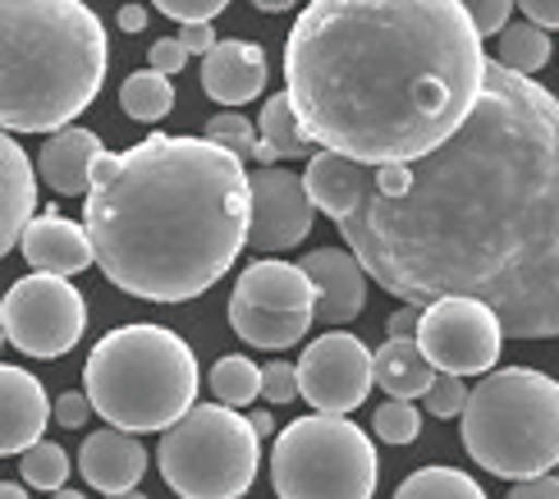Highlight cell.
Returning <instances> with one entry per match:
<instances>
[{
    "instance_id": "cell-1",
    "label": "cell",
    "mask_w": 559,
    "mask_h": 499,
    "mask_svg": "<svg viewBox=\"0 0 559 499\" xmlns=\"http://www.w3.org/2000/svg\"><path fill=\"white\" fill-rule=\"evenodd\" d=\"M308 202L385 294L491 307L500 335L559 330V106L486 56L481 92L440 147L404 165L308 161Z\"/></svg>"
},
{
    "instance_id": "cell-2",
    "label": "cell",
    "mask_w": 559,
    "mask_h": 499,
    "mask_svg": "<svg viewBox=\"0 0 559 499\" xmlns=\"http://www.w3.org/2000/svg\"><path fill=\"white\" fill-rule=\"evenodd\" d=\"M486 46L459 0H308L285 41V102L317 152L404 165L481 92Z\"/></svg>"
},
{
    "instance_id": "cell-3",
    "label": "cell",
    "mask_w": 559,
    "mask_h": 499,
    "mask_svg": "<svg viewBox=\"0 0 559 499\" xmlns=\"http://www.w3.org/2000/svg\"><path fill=\"white\" fill-rule=\"evenodd\" d=\"M83 234L115 289L147 302L202 298L248 243V165L206 138L170 133L102 152Z\"/></svg>"
},
{
    "instance_id": "cell-4",
    "label": "cell",
    "mask_w": 559,
    "mask_h": 499,
    "mask_svg": "<svg viewBox=\"0 0 559 499\" xmlns=\"http://www.w3.org/2000/svg\"><path fill=\"white\" fill-rule=\"evenodd\" d=\"M110 64L83 0H0V133H56L97 102Z\"/></svg>"
},
{
    "instance_id": "cell-5",
    "label": "cell",
    "mask_w": 559,
    "mask_h": 499,
    "mask_svg": "<svg viewBox=\"0 0 559 499\" xmlns=\"http://www.w3.org/2000/svg\"><path fill=\"white\" fill-rule=\"evenodd\" d=\"M198 358L166 325H120L83 363V399L124 436L166 431L198 403Z\"/></svg>"
},
{
    "instance_id": "cell-6",
    "label": "cell",
    "mask_w": 559,
    "mask_h": 499,
    "mask_svg": "<svg viewBox=\"0 0 559 499\" xmlns=\"http://www.w3.org/2000/svg\"><path fill=\"white\" fill-rule=\"evenodd\" d=\"M463 449L509 482L546 477L559 463V385L532 367L486 371L459 413Z\"/></svg>"
},
{
    "instance_id": "cell-7",
    "label": "cell",
    "mask_w": 559,
    "mask_h": 499,
    "mask_svg": "<svg viewBox=\"0 0 559 499\" xmlns=\"http://www.w3.org/2000/svg\"><path fill=\"white\" fill-rule=\"evenodd\" d=\"M156 467L179 499H239L262 467V440L243 413L221 403H193L160 431Z\"/></svg>"
},
{
    "instance_id": "cell-8",
    "label": "cell",
    "mask_w": 559,
    "mask_h": 499,
    "mask_svg": "<svg viewBox=\"0 0 559 499\" xmlns=\"http://www.w3.org/2000/svg\"><path fill=\"white\" fill-rule=\"evenodd\" d=\"M377 477V444L348 417L312 413L275 436L271 486L280 499H371Z\"/></svg>"
},
{
    "instance_id": "cell-9",
    "label": "cell",
    "mask_w": 559,
    "mask_h": 499,
    "mask_svg": "<svg viewBox=\"0 0 559 499\" xmlns=\"http://www.w3.org/2000/svg\"><path fill=\"white\" fill-rule=\"evenodd\" d=\"M317 321V294L289 261H252L229 294V325L248 348H294Z\"/></svg>"
},
{
    "instance_id": "cell-10",
    "label": "cell",
    "mask_w": 559,
    "mask_h": 499,
    "mask_svg": "<svg viewBox=\"0 0 559 499\" xmlns=\"http://www.w3.org/2000/svg\"><path fill=\"white\" fill-rule=\"evenodd\" d=\"M87 330V302L60 275H23L0 302V335L28 358H64Z\"/></svg>"
},
{
    "instance_id": "cell-11",
    "label": "cell",
    "mask_w": 559,
    "mask_h": 499,
    "mask_svg": "<svg viewBox=\"0 0 559 499\" xmlns=\"http://www.w3.org/2000/svg\"><path fill=\"white\" fill-rule=\"evenodd\" d=\"M413 344L440 376H486L500 363L504 335L491 307L473 298H436L417 312Z\"/></svg>"
},
{
    "instance_id": "cell-12",
    "label": "cell",
    "mask_w": 559,
    "mask_h": 499,
    "mask_svg": "<svg viewBox=\"0 0 559 499\" xmlns=\"http://www.w3.org/2000/svg\"><path fill=\"white\" fill-rule=\"evenodd\" d=\"M294 380H298V394L312 403V413L344 417L362 408L371 394V353L358 335L331 330V335H321L302 348Z\"/></svg>"
},
{
    "instance_id": "cell-13",
    "label": "cell",
    "mask_w": 559,
    "mask_h": 499,
    "mask_svg": "<svg viewBox=\"0 0 559 499\" xmlns=\"http://www.w3.org/2000/svg\"><path fill=\"white\" fill-rule=\"evenodd\" d=\"M317 211L308 202L302 175L258 165L248 175V243L258 252H289L312 234Z\"/></svg>"
},
{
    "instance_id": "cell-14",
    "label": "cell",
    "mask_w": 559,
    "mask_h": 499,
    "mask_svg": "<svg viewBox=\"0 0 559 499\" xmlns=\"http://www.w3.org/2000/svg\"><path fill=\"white\" fill-rule=\"evenodd\" d=\"M298 271L308 275L312 294H317V317L325 325H344L362 317L367 307V275L354 257H348L344 248H317L298 261Z\"/></svg>"
},
{
    "instance_id": "cell-15",
    "label": "cell",
    "mask_w": 559,
    "mask_h": 499,
    "mask_svg": "<svg viewBox=\"0 0 559 499\" xmlns=\"http://www.w3.org/2000/svg\"><path fill=\"white\" fill-rule=\"evenodd\" d=\"M266 51L258 41L225 37L202 56V92L221 106H248L266 87Z\"/></svg>"
},
{
    "instance_id": "cell-16",
    "label": "cell",
    "mask_w": 559,
    "mask_h": 499,
    "mask_svg": "<svg viewBox=\"0 0 559 499\" xmlns=\"http://www.w3.org/2000/svg\"><path fill=\"white\" fill-rule=\"evenodd\" d=\"M46 421H51V399L41 380L23 367H0V459L37 444Z\"/></svg>"
},
{
    "instance_id": "cell-17",
    "label": "cell",
    "mask_w": 559,
    "mask_h": 499,
    "mask_svg": "<svg viewBox=\"0 0 559 499\" xmlns=\"http://www.w3.org/2000/svg\"><path fill=\"white\" fill-rule=\"evenodd\" d=\"M79 472H83V482L92 490L124 495V490H138V482H143L147 449H143V440H138V436H124V431H115V426H106V431L83 440Z\"/></svg>"
},
{
    "instance_id": "cell-18",
    "label": "cell",
    "mask_w": 559,
    "mask_h": 499,
    "mask_svg": "<svg viewBox=\"0 0 559 499\" xmlns=\"http://www.w3.org/2000/svg\"><path fill=\"white\" fill-rule=\"evenodd\" d=\"M19 248H23V257H28V266L37 275L69 280V275H79V271L92 266V243H87L83 225L56 216V211H51V216H37V221L23 225Z\"/></svg>"
},
{
    "instance_id": "cell-19",
    "label": "cell",
    "mask_w": 559,
    "mask_h": 499,
    "mask_svg": "<svg viewBox=\"0 0 559 499\" xmlns=\"http://www.w3.org/2000/svg\"><path fill=\"white\" fill-rule=\"evenodd\" d=\"M37 211V170L10 133H0V257L19 248L23 225Z\"/></svg>"
},
{
    "instance_id": "cell-20",
    "label": "cell",
    "mask_w": 559,
    "mask_h": 499,
    "mask_svg": "<svg viewBox=\"0 0 559 499\" xmlns=\"http://www.w3.org/2000/svg\"><path fill=\"white\" fill-rule=\"evenodd\" d=\"M106 147L97 133L87 129H56L51 138L41 142V156H37V170L46 179V188L60 198H83L87 193V179H92V161H97Z\"/></svg>"
},
{
    "instance_id": "cell-21",
    "label": "cell",
    "mask_w": 559,
    "mask_h": 499,
    "mask_svg": "<svg viewBox=\"0 0 559 499\" xmlns=\"http://www.w3.org/2000/svg\"><path fill=\"white\" fill-rule=\"evenodd\" d=\"M436 380L431 363L417 353L413 340H385L377 353H371V385H381L390 399H423L427 385Z\"/></svg>"
},
{
    "instance_id": "cell-22",
    "label": "cell",
    "mask_w": 559,
    "mask_h": 499,
    "mask_svg": "<svg viewBox=\"0 0 559 499\" xmlns=\"http://www.w3.org/2000/svg\"><path fill=\"white\" fill-rule=\"evenodd\" d=\"M496 37H500V51L491 60L500 69H509V74H519V79H532L537 69H546V60H550V33L532 28V23H504Z\"/></svg>"
},
{
    "instance_id": "cell-23",
    "label": "cell",
    "mask_w": 559,
    "mask_h": 499,
    "mask_svg": "<svg viewBox=\"0 0 559 499\" xmlns=\"http://www.w3.org/2000/svg\"><path fill=\"white\" fill-rule=\"evenodd\" d=\"M258 129H262V147L275 156V161H298V156H317V147H312V138L298 129V120H294V110H289V102H285V92L280 97H271L266 106H262V120H258Z\"/></svg>"
},
{
    "instance_id": "cell-24",
    "label": "cell",
    "mask_w": 559,
    "mask_h": 499,
    "mask_svg": "<svg viewBox=\"0 0 559 499\" xmlns=\"http://www.w3.org/2000/svg\"><path fill=\"white\" fill-rule=\"evenodd\" d=\"M120 110L129 115V120H138V124H160L175 110V83L152 74V69H143V74H129L124 87H120Z\"/></svg>"
},
{
    "instance_id": "cell-25",
    "label": "cell",
    "mask_w": 559,
    "mask_h": 499,
    "mask_svg": "<svg viewBox=\"0 0 559 499\" xmlns=\"http://www.w3.org/2000/svg\"><path fill=\"white\" fill-rule=\"evenodd\" d=\"M394 499H486V490L459 467H423L404 477Z\"/></svg>"
},
{
    "instance_id": "cell-26",
    "label": "cell",
    "mask_w": 559,
    "mask_h": 499,
    "mask_svg": "<svg viewBox=\"0 0 559 499\" xmlns=\"http://www.w3.org/2000/svg\"><path fill=\"white\" fill-rule=\"evenodd\" d=\"M258 380H262L258 363H248L243 353H229V358H221L212 367V394H216L221 408L239 413V408H248V403L258 399Z\"/></svg>"
},
{
    "instance_id": "cell-27",
    "label": "cell",
    "mask_w": 559,
    "mask_h": 499,
    "mask_svg": "<svg viewBox=\"0 0 559 499\" xmlns=\"http://www.w3.org/2000/svg\"><path fill=\"white\" fill-rule=\"evenodd\" d=\"M206 142L212 147H221V152H229L239 165L243 161H262V165H275V156L258 142V129H252L243 115H235V110H225V115H212V124H206Z\"/></svg>"
},
{
    "instance_id": "cell-28",
    "label": "cell",
    "mask_w": 559,
    "mask_h": 499,
    "mask_svg": "<svg viewBox=\"0 0 559 499\" xmlns=\"http://www.w3.org/2000/svg\"><path fill=\"white\" fill-rule=\"evenodd\" d=\"M23 482H28L33 490H64V482H69V454L60 444H51V440H37V444H28L23 449Z\"/></svg>"
},
{
    "instance_id": "cell-29",
    "label": "cell",
    "mask_w": 559,
    "mask_h": 499,
    "mask_svg": "<svg viewBox=\"0 0 559 499\" xmlns=\"http://www.w3.org/2000/svg\"><path fill=\"white\" fill-rule=\"evenodd\" d=\"M371 426H377V436L385 444H413L417 436H423V413H417L413 403H404V399H390V403L377 408Z\"/></svg>"
},
{
    "instance_id": "cell-30",
    "label": "cell",
    "mask_w": 559,
    "mask_h": 499,
    "mask_svg": "<svg viewBox=\"0 0 559 499\" xmlns=\"http://www.w3.org/2000/svg\"><path fill=\"white\" fill-rule=\"evenodd\" d=\"M459 10L468 14L473 33L486 41V37H496L509 23V14H514V0H459Z\"/></svg>"
},
{
    "instance_id": "cell-31",
    "label": "cell",
    "mask_w": 559,
    "mask_h": 499,
    "mask_svg": "<svg viewBox=\"0 0 559 499\" xmlns=\"http://www.w3.org/2000/svg\"><path fill=\"white\" fill-rule=\"evenodd\" d=\"M423 399H427V413L431 417H459L463 413V399H468V385H463L459 376H436Z\"/></svg>"
},
{
    "instance_id": "cell-32",
    "label": "cell",
    "mask_w": 559,
    "mask_h": 499,
    "mask_svg": "<svg viewBox=\"0 0 559 499\" xmlns=\"http://www.w3.org/2000/svg\"><path fill=\"white\" fill-rule=\"evenodd\" d=\"M152 5L166 19H175L179 28H189V23H212L216 14H225L229 0H152Z\"/></svg>"
},
{
    "instance_id": "cell-33",
    "label": "cell",
    "mask_w": 559,
    "mask_h": 499,
    "mask_svg": "<svg viewBox=\"0 0 559 499\" xmlns=\"http://www.w3.org/2000/svg\"><path fill=\"white\" fill-rule=\"evenodd\" d=\"M258 371H262L258 394H262L266 403H289V399H298V380H294V367H289V363H266V367H258Z\"/></svg>"
},
{
    "instance_id": "cell-34",
    "label": "cell",
    "mask_w": 559,
    "mask_h": 499,
    "mask_svg": "<svg viewBox=\"0 0 559 499\" xmlns=\"http://www.w3.org/2000/svg\"><path fill=\"white\" fill-rule=\"evenodd\" d=\"M87 417H92V403H87L79 390H69V394H60V399L51 403V421H60L64 431H79Z\"/></svg>"
},
{
    "instance_id": "cell-35",
    "label": "cell",
    "mask_w": 559,
    "mask_h": 499,
    "mask_svg": "<svg viewBox=\"0 0 559 499\" xmlns=\"http://www.w3.org/2000/svg\"><path fill=\"white\" fill-rule=\"evenodd\" d=\"M183 64H189V56H183L179 51V41L175 37H166V41H156L152 46V51H147V69H152V74H160V79H175L179 74V69Z\"/></svg>"
},
{
    "instance_id": "cell-36",
    "label": "cell",
    "mask_w": 559,
    "mask_h": 499,
    "mask_svg": "<svg viewBox=\"0 0 559 499\" xmlns=\"http://www.w3.org/2000/svg\"><path fill=\"white\" fill-rule=\"evenodd\" d=\"M179 51L183 56H206L216 46V33H212V23H189V28H179Z\"/></svg>"
},
{
    "instance_id": "cell-37",
    "label": "cell",
    "mask_w": 559,
    "mask_h": 499,
    "mask_svg": "<svg viewBox=\"0 0 559 499\" xmlns=\"http://www.w3.org/2000/svg\"><path fill=\"white\" fill-rule=\"evenodd\" d=\"M519 10L527 14L523 23H532V28H542V33H550L559 23V0H519Z\"/></svg>"
},
{
    "instance_id": "cell-38",
    "label": "cell",
    "mask_w": 559,
    "mask_h": 499,
    "mask_svg": "<svg viewBox=\"0 0 559 499\" xmlns=\"http://www.w3.org/2000/svg\"><path fill=\"white\" fill-rule=\"evenodd\" d=\"M509 499H559L555 472H546V477H527V482H519L514 490H509Z\"/></svg>"
},
{
    "instance_id": "cell-39",
    "label": "cell",
    "mask_w": 559,
    "mask_h": 499,
    "mask_svg": "<svg viewBox=\"0 0 559 499\" xmlns=\"http://www.w3.org/2000/svg\"><path fill=\"white\" fill-rule=\"evenodd\" d=\"M417 330V307H394L385 317V340H413Z\"/></svg>"
},
{
    "instance_id": "cell-40",
    "label": "cell",
    "mask_w": 559,
    "mask_h": 499,
    "mask_svg": "<svg viewBox=\"0 0 559 499\" xmlns=\"http://www.w3.org/2000/svg\"><path fill=\"white\" fill-rule=\"evenodd\" d=\"M120 28H124V33H143V28H147V10H143V5H124V10H120Z\"/></svg>"
},
{
    "instance_id": "cell-41",
    "label": "cell",
    "mask_w": 559,
    "mask_h": 499,
    "mask_svg": "<svg viewBox=\"0 0 559 499\" xmlns=\"http://www.w3.org/2000/svg\"><path fill=\"white\" fill-rule=\"evenodd\" d=\"M248 426H252V436L262 440V436L275 431V417H271V413H248Z\"/></svg>"
},
{
    "instance_id": "cell-42",
    "label": "cell",
    "mask_w": 559,
    "mask_h": 499,
    "mask_svg": "<svg viewBox=\"0 0 559 499\" xmlns=\"http://www.w3.org/2000/svg\"><path fill=\"white\" fill-rule=\"evenodd\" d=\"M248 5H258V10H266V14H280V10L298 5V0H248Z\"/></svg>"
},
{
    "instance_id": "cell-43",
    "label": "cell",
    "mask_w": 559,
    "mask_h": 499,
    "mask_svg": "<svg viewBox=\"0 0 559 499\" xmlns=\"http://www.w3.org/2000/svg\"><path fill=\"white\" fill-rule=\"evenodd\" d=\"M0 499H28V490H23L19 482H0Z\"/></svg>"
},
{
    "instance_id": "cell-44",
    "label": "cell",
    "mask_w": 559,
    "mask_h": 499,
    "mask_svg": "<svg viewBox=\"0 0 559 499\" xmlns=\"http://www.w3.org/2000/svg\"><path fill=\"white\" fill-rule=\"evenodd\" d=\"M51 499H87V495H83V490H56Z\"/></svg>"
},
{
    "instance_id": "cell-45",
    "label": "cell",
    "mask_w": 559,
    "mask_h": 499,
    "mask_svg": "<svg viewBox=\"0 0 559 499\" xmlns=\"http://www.w3.org/2000/svg\"><path fill=\"white\" fill-rule=\"evenodd\" d=\"M106 499H147V495H138V490H124V495H106Z\"/></svg>"
},
{
    "instance_id": "cell-46",
    "label": "cell",
    "mask_w": 559,
    "mask_h": 499,
    "mask_svg": "<svg viewBox=\"0 0 559 499\" xmlns=\"http://www.w3.org/2000/svg\"><path fill=\"white\" fill-rule=\"evenodd\" d=\"M0 348H5V335H0Z\"/></svg>"
}]
</instances>
